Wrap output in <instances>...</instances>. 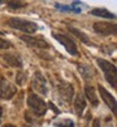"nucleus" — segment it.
Segmentation results:
<instances>
[{"instance_id":"f257e3e1","label":"nucleus","mask_w":117,"mask_h":127,"mask_svg":"<svg viewBox=\"0 0 117 127\" xmlns=\"http://www.w3.org/2000/svg\"><path fill=\"white\" fill-rule=\"evenodd\" d=\"M97 63H98V65L102 68L107 82L113 88H116L117 87V69H116V67L113 64H111L110 62L103 61V59H97Z\"/></svg>"},{"instance_id":"f03ea898","label":"nucleus","mask_w":117,"mask_h":127,"mask_svg":"<svg viewBox=\"0 0 117 127\" xmlns=\"http://www.w3.org/2000/svg\"><path fill=\"white\" fill-rule=\"evenodd\" d=\"M8 24L14 28V29H18V30H22V32H25V33H35L38 30V25L33 22H28V20H23V19H19V18H13L8 22Z\"/></svg>"},{"instance_id":"7ed1b4c3","label":"nucleus","mask_w":117,"mask_h":127,"mask_svg":"<svg viewBox=\"0 0 117 127\" xmlns=\"http://www.w3.org/2000/svg\"><path fill=\"white\" fill-rule=\"evenodd\" d=\"M28 106L29 108L38 116H42L47 112V104L45 102L40 98V97H38L37 95L34 93H30L28 96Z\"/></svg>"},{"instance_id":"20e7f679","label":"nucleus","mask_w":117,"mask_h":127,"mask_svg":"<svg viewBox=\"0 0 117 127\" xmlns=\"http://www.w3.org/2000/svg\"><path fill=\"white\" fill-rule=\"evenodd\" d=\"M53 37H54L58 42H59V43L66 48V50H67L69 54H72V56H78L77 45H76V43H74L69 37H66V35L59 34V33H54V34H53Z\"/></svg>"},{"instance_id":"39448f33","label":"nucleus","mask_w":117,"mask_h":127,"mask_svg":"<svg viewBox=\"0 0 117 127\" xmlns=\"http://www.w3.org/2000/svg\"><path fill=\"white\" fill-rule=\"evenodd\" d=\"M32 86L33 88L39 92L40 95H47L48 93V88H47V81L43 77L40 72H35L32 77Z\"/></svg>"},{"instance_id":"423d86ee","label":"nucleus","mask_w":117,"mask_h":127,"mask_svg":"<svg viewBox=\"0 0 117 127\" xmlns=\"http://www.w3.org/2000/svg\"><path fill=\"white\" fill-rule=\"evenodd\" d=\"M16 93V88L5 78H0V99H9Z\"/></svg>"},{"instance_id":"0eeeda50","label":"nucleus","mask_w":117,"mask_h":127,"mask_svg":"<svg viewBox=\"0 0 117 127\" xmlns=\"http://www.w3.org/2000/svg\"><path fill=\"white\" fill-rule=\"evenodd\" d=\"M58 93H59V97H61L62 101H64L66 103L71 102L72 96H73V87H72V84L66 83V82L59 83V86H58Z\"/></svg>"},{"instance_id":"6e6552de","label":"nucleus","mask_w":117,"mask_h":127,"mask_svg":"<svg viewBox=\"0 0 117 127\" xmlns=\"http://www.w3.org/2000/svg\"><path fill=\"white\" fill-rule=\"evenodd\" d=\"M93 29L96 33H98L101 35H110V34H115L116 33V25L115 24H110V23H105V22H98L93 24Z\"/></svg>"},{"instance_id":"1a4fd4ad","label":"nucleus","mask_w":117,"mask_h":127,"mask_svg":"<svg viewBox=\"0 0 117 127\" xmlns=\"http://www.w3.org/2000/svg\"><path fill=\"white\" fill-rule=\"evenodd\" d=\"M22 40L25 42L27 44H29L33 48H40V49H47L49 48V44L43 40L42 38H34V37H27V35H22Z\"/></svg>"},{"instance_id":"9d476101","label":"nucleus","mask_w":117,"mask_h":127,"mask_svg":"<svg viewBox=\"0 0 117 127\" xmlns=\"http://www.w3.org/2000/svg\"><path fill=\"white\" fill-rule=\"evenodd\" d=\"M98 91H100V93H101V98L105 101V103L111 108L113 113H116V99H115V97L111 93H108L107 91H106V88L102 87L101 84L98 86Z\"/></svg>"},{"instance_id":"9b49d317","label":"nucleus","mask_w":117,"mask_h":127,"mask_svg":"<svg viewBox=\"0 0 117 127\" xmlns=\"http://www.w3.org/2000/svg\"><path fill=\"white\" fill-rule=\"evenodd\" d=\"M74 108H76V113L77 116H82L84 108H86V99L82 95H78L76 101H74Z\"/></svg>"},{"instance_id":"f8f14e48","label":"nucleus","mask_w":117,"mask_h":127,"mask_svg":"<svg viewBox=\"0 0 117 127\" xmlns=\"http://www.w3.org/2000/svg\"><path fill=\"white\" fill-rule=\"evenodd\" d=\"M4 59L11 67H22V59H20L19 56H16V54H11V53L10 54H5Z\"/></svg>"},{"instance_id":"ddd939ff","label":"nucleus","mask_w":117,"mask_h":127,"mask_svg":"<svg viewBox=\"0 0 117 127\" xmlns=\"http://www.w3.org/2000/svg\"><path fill=\"white\" fill-rule=\"evenodd\" d=\"M86 96L89 99V102H91L92 106H94V107L98 106V98H97L96 91H94V88L92 86H86Z\"/></svg>"},{"instance_id":"4468645a","label":"nucleus","mask_w":117,"mask_h":127,"mask_svg":"<svg viewBox=\"0 0 117 127\" xmlns=\"http://www.w3.org/2000/svg\"><path fill=\"white\" fill-rule=\"evenodd\" d=\"M92 15H96V16H100V18H107V19H115V14L110 13L107 9L105 8H98V9H93L91 11Z\"/></svg>"},{"instance_id":"2eb2a0df","label":"nucleus","mask_w":117,"mask_h":127,"mask_svg":"<svg viewBox=\"0 0 117 127\" xmlns=\"http://www.w3.org/2000/svg\"><path fill=\"white\" fill-rule=\"evenodd\" d=\"M78 69H79V73L83 76V78H84V79H92L93 72H92V69H91L88 65H86V64H82V65H79V67H78Z\"/></svg>"},{"instance_id":"dca6fc26","label":"nucleus","mask_w":117,"mask_h":127,"mask_svg":"<svg viewBox=\"0 0 117 127\" xmlns=\"http://www.w3.org/2000/svg\"><path fill=\"white\" fill-rule=\"evenodd\" d=\"M69 32L72 33V34H74V35H77L78 38H79L82 42H84V43H87V44H89V40H88V37L84 34V33H82V32H79L78 29H76V28H69Z\"/></svg>"},{"instance_id":"f3484780","label":"nucleus","mask_w":117,"mask_h":127,"mask_svg":"<svg viewBox=\"0 0 117 127\" xmlns=\"http://www.w3.org/2000/svg\"><path fill=\"white\" fill-rule=\"evenodd\" d=\"M55 6L62 10V11H73V13H81L79 8H74V6H67V5H62V4H55Z\"/></svg>"},{"instance_id":"a211bd4d","label":"nucleus","mask_w":117,"mask_h":127,"mask_svg":"<svg viewBox=\"0 0 117 127\" xmlns=\"http://www.w3.org/2000/svg\"><path fill=\"white\" fill-rule=\"evenodd\" d=\"M55 127H74V122L72 120H62L61 122L55 123Z\"/></svg>"},{"instance_id":"6ab92c4d","label":"nucleus","mask_w":117,"mask_h":127,"mask_svg":"<svg viewBox=\"0 0 117 127\" xmlns=\"http://www.w3.org/2000/svg\"><path fill=\"white\" fill-rule=\"evenodd\" d=\"M25 78H27V76H25V73L24 72H18V74H16V83L18 84H20V86H23L24 83H25Z\"/></svg>"},{"instance_id":"aec40b11","label":"nucleus","mask_w":117,"mask_h":127,"mask_svg":"<svg viewBox=\"0 0 117 127\" xmlns=\"http://www.w3.org/2000/svg\"><path fill=\"white\" fill-rule=\"evenodd\" d=\"M24 5H25V3H22V1H10L9 3V6L14 8V9H19V8H22Z\"/></svg>"},{"instance_id":"412c9836","label":"nucleus","mask_w":117,"mask_h":127,"mask_svg":"<svg viewBox=\"0 0 117 127\" xmlns=\"http://www.w3.org/2000/svg\"><path fill=\"white\" fill-rule=\"evenodd\" d=\"M10 47H11V44H10L9 42H6V40H4V39L0 38V49H8V48H10Z\"/></svg>"},{"instance_id":"4be33fe9","label":"nucleus","mask_w":117,"mask_h":127,"mask_svg":"<svg viewBox=\"0 0 117 127\" xmlns=\"http://www.w3.org/2000/svg\"><path fill=\"white\" fill-rule=\"evenodd\" d=\"M93 127H100V121L98 120H94L93 121Z\"/></svg>"},{"instance_id":"5701e85b","label":"nucleus","mask_w":117,"mask_h":127,"mask_svg":"<svg viewBox=\"0 0 117 127\" xmlns=\"http://www.w3.org/2000/svg\"><path fill=\"white\" fill-rule=\"evenodd\" d=\"M1 116H3V108L0 107V120H1Z\"/></svg>"},{"instance_id":"b1692460","label":"nucleus","mask_w":117,"mask_h":127,"mask_svg":"<svg viewBox=\"0 0 117 127\" xmlns=\"http://www.w3.org/2000/svg\"><path fill=\"white\" fill-rule=\"evenodd\" d=\"M3 127H15L14 125H5V126H3Z\"/></svg>"},{"instance_id":"393cba45","label":"nucleus","mask_w":117,"mask_h":127,"mask_svg":"<svg viewBox=\"0 0 117 127\" xmlns=\"http://www.w3.org/2000/svg\"><path fill=\"white\" fill-rule=\"evenodd\" d=\"M0 35H3V33H1V32H0Z\"/></svg>"},{"instance_id":"a878e982","label":"nucleus","mask_w":117,"mask_h":127,"mask_svg":"<svg viewBox=\"0 0 117 127\" xmlns=\"http://www.w3.org/2000/svg\"><path fill=\"white\" fill-rule=\"evenodd\" d=\"M0 4H1V3H0Z\"/></svg>"}]
</instances>
